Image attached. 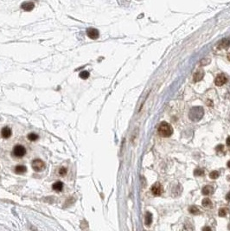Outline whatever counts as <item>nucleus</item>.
Listing matches in <instances>:
<instances>
[{"mask_svg":"<svg viewBox=\"0 0 230 231\" xmlns=\"http://www.w3.org/2000/svg\"><path fill=\"white\" fill-rule=\"evenodd\" d=\"M12 129H11L10 127H4L2 129V131H1V135H2V137L4 138V139H9V138L12 136Z\"/></svg>","mask_w":230,"mask_h":231,"instance_id":"nucleus-8","label":"nucleus"},{"mask_svg":"<svg viewBox=\"0 0 230 231\" xmlns=\"http://www.w3.org/2000/svg\"><path fill=\"white\" fill-rule=\"evenodd\" d=\"M223 148H224V146H221V145H219L218 146L216 147V151H221V150H223Z\"/></svg>","mask_w":230,"mask_h":231,"instance_id":"nucleus-24","label":"nucleus"},{"mask_svg":"<svg viewBox=\"0 0 230 231\" xmlns=\"http://www.w3.org/2000/svg\"><path fill=\"white\" fill-rule=\"evenodd\" d=\"M204 115V110L202 106H194L190 109L189 118L192 121H199Z\"/></svg>","mask_w":230,"mask_h":231,"instance_id":"nucleus-1","label":"nucleus"},{"mask_svg":"<svg viewBox=\"0 0 230 231\" xmlns=\"http://www.w3.org/2000/svg\"><path fill=\"white\" fill-rule=\"evenodd\" d=\"M213 191H214V190H213V187H212V186H209V185L204 186V187L203 188V190H202V192H203V194L204 196H208V195L212 194Z\"/></svg>","mask_w":230,"mask_h":231,"instance_id":"nucleus-12","label":"nucleus"},{"mask_svg":"<svg viewBox=\"0 0 230 231\" xmlns=\"http://www.w3.org/2000/svg\"><path fill=\"white\" fill-rule=\"evenodd\" d=\"M227 215V209H221L219 210V216L220 217H225Z\"/></svg>","mask_w":230,"mask_h":231,"instance_id":"nucleus-22","label":"nucleus"},{"mask_svg":"<svg viewBox=\"0 0 230 231\" xmlns=\"http://www.w3.org/2000/svg\"><path fill=\"white\" fill-rule=\"evenodd\" d=\"M58 173L60 176H65L66 174L68 173V170H67V168H65V167H61L60 169H59V171H58Z\"/></svg>","mask_w":230,"mask_h":231,"instance_id":"nucleus-20","label":"nucleus"},{"mask_svg":"<svg viewBox=\"0 0 230 231\" xmlns=\"http://www.w3.org/2000/svg\"><path fill=\"white\" fill-rule=\"evenodd\" d=\"M87 35L89 38H91L93 40L97 39L100 36V32L98 30L94 29V28H89L87 30Z\"/></svg>","mask_w":230,"mask_h":231,"instance_id":"nucleus-5","label":"nucleus"},{"mask_svg":"<svg viewBox=\"0 0 230 231\" xmlns=\"http://www.w3.org/2000/svg\"><path fill=\"white\" fill-rule=\"evenodd\" d=\"M21 7H22L23 10L26 11V12H30L34 9L35 4L33 2H25V3L22 4Z\"/></svg>","mask_w":230,"mask_h":231,"instance_id":"nucleus-10","label":"nucleus"},{"mask_svg":"<svg viewBox=\"0 0 230 231\" xmlns=\"http://www.w3.org/2000/svg\"><path fill=\"white\" fill-rule=\"evenodd\" d=\"M52 189L54 190H56V191H61L62 190V189H63V184L61 182V181H57V182H56L55 184H53L52 185Z\"/></svg>","mask_w":230,"mask_h":231,"instance_id":"nucleus-13","label":"nucleus"},{"mask_svg":"<svg viewBox=\"0 0 230 231\" xmlns=\"http://www.w3.org/2000/svg\"><path fill=\"white\" fill-rule=\"evenodd\" d=\"M26 171H27V168H26V166H24V165H17V166H16V168H15V172L17 174L25 173Z\"/></svg>","mask_w":230,"mask_h":231,"instance_id":"nucleus-14","label":"nucleus"},{"mask_svg":"<svg viewBox=\"0 0 230 231\" xmlns=\"http://www.w3.org/2000/svg\"><path fill=\"white\" fill-rule=\"evenodd\" d=\"M226 143H227V146H230V137H229V138L227 139Z\"/></svg>","mask_w":230,"mask_h":231,"instance_id":"nucleus-25","label":"nucleus"},{"mask_svg":"<svg viewBox=\"0 0 230 231\" xmlns=\"http://www.w3.org/2000/svg\"><path fill=\"white\" fill-rule=\"evenodd\" d=\"M152 222V215L150 212H146L145 214V223L146 226H150Z\"/></svg>","mask_w":230,"mask_h":231,"instance_id":"nucleus-15","label":"nucleus"},{"mask_svg":"<svg viewBox=\"0 0 230 231\" xmlns=\"http://www.w3.org/2000/svg\"><path fill=\"white\" fill-rule=\"evenodd\" d=\"M32 168H33V170H34L35 172H39L44 170L45 164H44V162L43 161V160H41L39 159H35L32 162Z\"/></svg>","mask_w":230,"mask_h":231,"instance_id":"nucleus-4","label":"nucleus"},{"mask_svg":"<svg viewBox=\"0 0 230 231\" xmlns=\"http://www.w3.org/2000/svg\"><path fill=\"white\" fill-rule=\"evenodd\" d=\"M189 212H190L191 214H193V215H198V214H200L199 209L196 207V206H191V207L189 208Z\"/></svg>","mask_w":230,"mask_h":231,"instance_id":"nucleus-19","label":"nucleus"},{"mask_svg":"<svg viewBox=\"0 0 230 231\" xmlns=\"http://www.w3.org/2000/svg\"><path fill=\"white\" fill-rule=\"evenodd\" d=\"M228 59H229V60L230 61V53H229V54H228Z\"/></svg>","mask_w":230,"mask_h":231,"instance_id":"nucleus-27","label":"nucleus"},{"mask_svg":"<svg viewBox=\"0 0 230 231\" xmlns=\"http://www.w3.org/2000/svg\"><path fill=\"white\" fill-rule=\"evenodd\" d=\"M230 47V39L229 38H224L222 39L220 43H219L218 48L219 49H228Z\"/></svg>","mask_w":230,"mask_h":231,"instance_id":"nucleus-9","label":"nucleus"},{"mask_svg":"<svg viewBox=\"0 0 230 231\" xmlns=\"http://www.w3.org/2000/svg\"><path fill=\"white\" fill-rule=\"evenodd\" d=\"M158 134L160 136L163 137V138H168V137H171L172 135L173 128L169 123L162 122L158 127Z\"/></svg>","mask_w":230,"mask_h":231,"instance_id":"nucleus-2","label":"nucleus"},{"mask_svg":"<svg viewBox=\"0 0 230 231\" xmlns=\"http://www.w3.org/2000/svg\"><path fill=\"white\" fill-rule=\"evenodd\" d=\"M218 177H219V172H216V171L211 172L209 173V177H210L211 179H216Z\"/></svg>","mask_w":230,"mask_h":231,"instance_id":"nucleus-21","label":"nucleus"},{"mask_svg":"<svg viewBox=\"0 0 230 231\" xmlns=\"http://www.w3.org/2000/svg\"><path fill=\"white\" fill-rule=\"evenodd\" d=\"M203 173H204V172H203L202 169H196V171L194 172V174H195L196 176H198V177L203 176Z\"/></svg>","mask_w":230,"mask_h":231,"instance_id":"nucleus-23","label":"nucleus"},{"mask_svg":"<svg viewBox=\"0 0 230 231\" xmlns=\"http://www.w3.org/2000/svg\"><path fill=\"white\" fill-rule=\"evenodd\" d=\"M228 166H229V168H230V160L229 162H228Z\"/></svg>","mask_w":230,"mask_h":231,"instance_id":"nucleus-29","label":"nucleus"},{"mask_svg":"<svg viewBox=\"0 0 230 231\" xmlns=\"http://www.w3.org/2000/svg\"><path fill=\"white\" fill-rule=\"evenodd\" d=\"M203 206L206 207V208H211L212 207V202L211 200H209L208 198H204L203 200Z\"/></svg>","mask_w":230,"mask_h":231,"instance_id":"nucleus-16","label":"nucleus"},{"mask_svg":"<svg viewBox=\"0 0 230 231\" xmlns=\"http://www.w3.org/2000/svg\"><path fill=\"white\" fill-rule=\"evenodd\" d=\"M226 199H227L228 201H230V193H229V194L226 196Z\"/></svg>","mask_w":230,"mask_h":231,"instance_id":"nucleus-26","label":"nucleus"},{"mask_svg":"<svg viewBox=\"0 0 230 231\" xmlns=\"http://www.w3.org/2000/svg\"><path fill=\"white\" fill-rule=\"evenodd\" d=\"M163 186L159 183H156L155 185H152L151 187V192L155 195V196H160L163 193Z\"/></svg>","mask_w":230,"mask_h":231,"instance_id":"nucleus-6","label":"nucleus"},{"mask_svg":"<svg viewBox=\"0 0 230 231\" xmlns=\"http://www.w3.org/2000/svg\"><path fill=\"white\" fill-rule=\"evenodd\" d=\"M203 76H204L203 70H198L197 72H196V74L194 75V81L195 82H198V81H202Z\"/></svg>","mask_w":230,"mask_h":231,"instance_id":"nucleus-11","label":"nucleus"},{"mask_svg":"<svg viewBox=\"0 0 230 231\" xmlns=\"http://www.w3.org/2000/svg\"><path fill=\"white\" fill-rule=\"evenodd\" d=\"M89 75H90L89 72H88V71H86V70L81 71V73H80V75H79V76L81 77V79H83V80H87V79L89 77Z\"/></svg>","mask_w":230,"mask_h":231,"instance_id":"nucleus-18","label":"nucleus"},{"mask_svg":"<svg viewBox=\"0 0 230 231\" xmlns=\"http://www.w3.org/2000/svg\"><path fill=\"white\" fill-rule=\"evenodd\" d=\"M38 139H39V136H38L36 133H30L28 135V139L30 140V141H32V142L36 141Z\"/></svg>","mask_w":230,"mask_h":231,"instance_id":"nucleus-17","label":"nucleus"},{"mask_svg":"<svg viewBox=\"0 0 230 231\" xmlns=\"http://www.w3.org/2000/svg\"><path fill=\"white\" fill-rule=\"evenodd\" d=\"M203 230H210L211 229H210V228H204Z\"/></svg>","mask_w":230,"mask_h":231,"instance_id":"nucleus-28","label":"nucleus"},{"mask_svg":"<svg viewBox=\"0 0 230 231\" xmlns=\"http://www.w3.org/2000/svg\"><path fill=\"white\" fill-rule=\"evenodd\" d=\"M227 81H228V79H227L226 75H223V74H220L216 76V78L215 80V83H216V86L221 87V86L224 85L225 83H227Z\"/></svg>","mask_w":230,"mask_h":231,"instance_id":"nucleus-7","label":"nucleus"},{"mask_svg":"<svg viewBox=\"0 0 230 231\" xmlns=\"http://www.w3.org/2000/svg\"><path fill=\"white\" fill-rule=\"evenodd\" d=\"M12 154L16 158H23V156L26 154V148L24 146H21V145H17L13 148Z\"/></svg>","mask_w":230,"mask_h":231,"instance_id":"nucleus-3","label":"nucleus"}]
</instances>
